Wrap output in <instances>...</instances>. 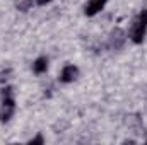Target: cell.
Here are the masks:
<instances>
[{
	"mask_svg": "<svg viewBox=\"0 0 147 145\" xmlns=\"http://www.w3.org/2000/svg\"><path fill=\"white\" fill-rule=\"evenodd\" d=\"M146 29H147V10H142L139 14V17L134 21L132 29H130V39L134 43H142V39L146 36Z\"/></svg>",
	"mask_w": 147,
	"mask_h": 145,
	"instance_id": "obj_1",
	"label": "cell"
},
{
	"mask_svg": "<svg viewBox=\"0 0 147 145\" xmlns=\"http://www.w3.org/2000/svg\"><path fill=\"white\" fill-rule=\"evenodd\" d=\"M14 99L12 96H5L3 97V104H2V109H0V119L2 121H9L10 116L14 114Z\"/></svg>",
	"mask_w": 147,
	"mask_h": 145,
	"instance_id": "obj_2",
	"label": "cell"
},
{
	"mask_svg": "<svg viewBox=\"0 0 147 145\" xmlns=\"http://www.w3.org/2000/svg\"><path fill=\"white\" fill-rule=\"evenodd\" d=\"M105 5H106V0H89L84 12H86V15H96Z\"/></svg>",
	"mask_w": 147,
	"mask_h": 145,
	"instance_id": "obj_3",
	"label": "cell"
},
{
	"mask_svg": "<svg viewBox=\"0 0 147 145\" xmlns=\"http://www.w3.org/2000/svg\"><path fill=\"white\" fill-rule=\"evenodd\" d=\"M77 75H79V70H77V67H74V65H67L62 73H60V80L62 82H72L77 79Z\"/></svg>",
	"mask_w": 147,
	"mask_h": 145,
	"instance_id": "obj_4",
	"label": "cell"
},
{
	"mask_svg": "<svg viewBox=\"0 0 147 145\" xmlns=\"http://www.w3.org/2000/svg\"><path fill=\"white\" fill-rule=\"evenodd\" d=\"M33 68H34L36 73L46 72V68H48V60H46V58H38L36 62L33 63Z\"/></svg>",
	"mask_w": 147,
	"mask_h": 145,
	"instance_id": "obj_5",
	"label": "cell"
},
{
	"mask_svg": "<svg viewBox=\"0 0 147 145\" xmlns=\"http://www.w3.org/2000/svg\"><path fill=\"white\" fill-rule=\"evenodd\" d=\"M31 5V0H24V2H21V3H17V7L21 9V10H28V7Z\"/></svg>",
	"mask_w": 147,
	"mask_h": 145,
	"instance_id": "obj_6",
	"label": "cell"
},
{
	"mask_svg": "<svg viewBox=\"0 0 147 145\" xmlns=\"http://www.w3.org/2000/svg\"><path fill=\"white\" fill-rule=\"evenodd\" d=\"M29 144H43V137H36V138H33Z\"/></svg>",
	"mask_w": 147,
	"mask_h": 145,
	"instance_id": "obj_7",
	"label": "cell"
},
{
	"mask_svg": "<svg viewBox=\"0 0 147 145\" xmlns=\"http://www.w3.org/2000/svg\"><path fill=\"white\" fill-rule=\"evenodd\" d=\"M50 0H36V3L38 5H45V3H48Z\"/></svg>",
	"mask_w": 147,
	"mask_h": 145,
	"instance_id": "obj_8",
	"label": "cell"
}]
</instances>
